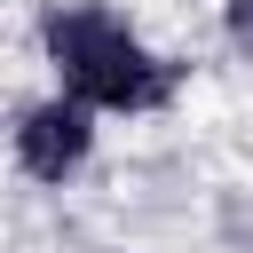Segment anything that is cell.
I'll list each match as a JSON object with an SVG mask.
<instances>
[{"mask_svg": "<svg viewBox=\"0 0 253 253\" xmlns=\"http://www.w3.org/2000/svg\"><path fill=\"white\" fill-rule=\"evenodd\" d=\"M40 47L55 63V87L79 95L95 119L103 111H126V119L134 111H166L174 87H182V71L158 47H142V32L126 16H111L103 0H55L40 16Z\"/></svg>", "mask_w": 253, "mask_h": 253, "instance_id": "cell-1", "label": "cell"}, {"mask_svg": "<svg viewBox=\"0 0 253 253\" xmlns=\"http://www.w3.org/2000/svg\"><path fill=\"white\" fill-rule=\"evenodd\" d=\"M87 150H95V111L79 95H63V87L16 119V166L32 182H71L87 166Z\"/></svg>", "mask_w": 253, "mask_h": 253, "instance_id": "cell-2", "label": "cell"}, {"mask_svg": "<svg viewBox=\"0 0 253 253\" xmlns=\"http://www.w3.org/2000/svg\"><path fill=\"white\" fill-rule=\"evenodd\" d=\"M221 24H229V47L253 63V0H221Z\"/></svg>", "mask_w": 253, "mask_h": 253, "instance_id": "cell-3", "label": "cell"}]
</instances>
